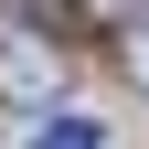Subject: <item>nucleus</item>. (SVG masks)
<instances>
[{
	"instance_id": "1",
	"label": "nucleus",
	"mask_w": 149,
	"mask_h": 149,
	"mask_svg": "<svg viewBox=\"0 0 149 149\" xmlns=\"http://www.w3.org/2000/svg\"><path fill=\"white\" fill-rule=\"evenodd\" d=\"M53 53H64L53 32H22V22H11V32H0V96H11V107H53Z\"/></svg>"
},
{
	"instance_id": "2",
	"label": "nucleus",
	"mask_w": 149,
	"mask_h": 149,
	"mask_svg": "<svg viewBox=\"0 0 149 149\" xmlns=\"http://www.w3.org/2000/svg\"><path fill=\"white\" fill-rule=\"evenodd\" d=\"M11 22H22V32H53V43H74V22H85V11H74V0H11Z\"/></svg>"
},
{
	"instance_id": "3",
	"label": "nucleus",
	"mask_w": 149,
	"mask_h": 149,
	"mask_svg": "<svg viewBox=\"0 0 149 149\" xmlns=\"http://www.w3.org/2000/svg\"><path fill=\"white\" fill-rule=\"evenodd\" d=\"M32 149H107V139H96L85 117H43V128H32Z\"/></svg>"
},
{
	"instance_id": "4",
	"label": "nucleus",
	"mask_w": 149,
	"mask_h": 149,
	"mask_svg": "<svg viewBox=\"0 0 149 149\" xmlns=\"http://www.w3.org/2000/svg\"><path fill=\"white\" fill-rule=\"evenodd\" d=\"M128 74L149 85V11H128Z\"/></svg>"
}]
</instances>
